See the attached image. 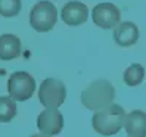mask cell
I'll return each instance as SVG.
<instances>
[{"label":"cell","instance_id":"cell-1","mask_svg":"<svg viewBox=\"0 0 146 137\" xmlns=\"http://www.w3.org/2000/svg\"><path fill=\"white\" fill-rule=\"evenodd\" d=\"M115 89L106 80H94L81 93V103L90 111H99L114 103Z\"/></svg>","mask_w":146,"mask_h":137},{"label":"cell","instance_id":"cell-2","mask_svg":"<svg viewBox=\"0 0 146 137\" xmlns=\"http://www.w3.org/2000/svg\"><path fill=\"white\" fill-rule=\"evenodd\" d=\"M124 109L119 105L111 103L109 106L94 112L92 118V125L94 131L102 136H112L124 127Z\"/></svg>","mask_w":146,"mask_h":137},{"label":"cell","instance_id":"cell-3","mask_svg":"<svg viewBox=\"0 0 146 137\" xmlns=\"http://www.w3.org/2000/svg\"><path fill=\"white\" fill-rule=\"evenodd\" d=\"M58 21V11L52 2L43 0L36 3L30 12V24L38 32L50 31Z\"/></svg>","mask_w":146,"mask_h":137},{"label":"cell","instance_id":"cell-4","mask_svg":"<svg viewBox=\"0 0 146 137\" xmlns=\"http://www.w3.org/2000/svg\"><path fill=\"white\" fill-rule=\"evenodd\" d=\"M34 90H36V80L25 71H16L7 80L9 96L16 102L28 100L33 96Z\"/></svg>","mask_w":146,"mask_h":137},{"label":"cell","instance_id":"cell-5","mask_svg":"<svg viewBox=\"0 0 146 137\" xmlns=\"http://www.w3.org/2000/svg\"><path fill=\"white\" fill-rule=\"evenodd\" d=\"M65 97H66V89L61 80L56 78L43 80L38 90V99L44 108H59L61 105H64Z\"/></svg>","mask_w":146,"mask_h":137},{"label":"cell","instance_id":"cell-6","mask_svg":"<svg viewBox=\"0 0 146 137\" xmlns=\"http://www.w3.org/2000/svg\"><path fill=\"white\" fill-rule=\"evenodd\" d=\"M92 19L98 27L104 30L115 28L121 21V12L112 3H99L93 7Z\"/></svg>","mask_w":146,"mask_h":137},{"label":"cell","instance_id":"cell-7","mask_svg":"<svg viewBox=\"0 0 146 137\" xmlns=\"http://www.w3.org/2000/svg\"><path fill=\"white\" fill-rule=\"evenodd\" d=\"M38 131L44 136H56L64 128V115L58 108H46L37 118Z\"/></svg>","mask_w":146,"mask_h":137},{"label":"cell","instance_id":"cell-8","mask_svg":"<svg viewBox=\"0 0 146 137\" xmlns=\"http://www.w3.org/2000/svg\"><path fill=\"white\" fill-rule=\"evenodd\" d=\"M62 21L66 25L71 27H77V25H83L89 19V7L81 2H68L62 7Z\"/></svg>","mask_w":146,"mask_h":137},{"label":"cell","instance_id":"cell-9","mask_svg":"<svg viewBox=\"0 0 146 137\" xmlns=\"http://www.w3.org/2000/svg\"><path fill=\"white\" fill-rule=\"evenodd\" d=\"M114 40L118 46L121 47H130L136 44L139 40V28L133 22H119L114 31Z\"/></svg>","mask_w":146,"mask_h":137},{"label":"cell","instance_id":"cell-10","mask_svg":"<svg viewBox=\"0 0 146 137\" xmlns=\"http://www.w3.org/2000/svg\"><path fill=\"white\" fill-rule=\"evenodd\" d=\"M124 128L128 136L145 137L146 136V114L143 111H131L124 118Z\"/></svg>","mask_w":146,"mask_h":137},{"label":"cell","instance_id":"cell-11","mask_svg":"<svg viewBox=\"0 0 146 137\" xmlns=\"http://www.w3.org/2000/svg\"><path fill=\"white\" fill-rule=\"evenodd\" d=\"M21 55V40L13 34L0 36V59L11 61Z\"/></svg>","mask_w":146,"mask_h":137},{"label":"cell","instance_id":"cell-12","mask_svg":"<svg viewBox=\"0 0 146 137\" xmlns=\"http://www.w3.org/2000/svg\"><path fill=\"white\" fill-rule=\"evenodd\" d=\"M143 77H145V68L140 64H131L130 66L124 71V83L130 87H136L143 81Z\"/></svg>","mask_w":146,"mask_h":137},{"label":"cell","instance_id":"cell-13","mask_svg":"<svg viewBox=\"0 0 146 137\" xmlns=\"http://www.w3.org/2000/svg\"><path fill=\"white\" fill-rule=\"evenodd\" d=\"M16 115V100L11 96H0V122H9Z\"/></svg>","mask_w":146,"mask_h":137},{"label":"cell","instance_id":"cell-14","mask_svg":"<svg viewBox=\"0 0 146 137\" xmlns=\"http://www.w3.org/2000/svg\"><path fill=\"white\" fill-rule=\"evenodd\" d=\"M21 0H0V15L5 18H12L21 12Z\"/></svg>","mask_w":146,"mask_h":137}]
</instances>
